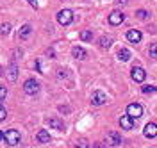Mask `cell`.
Segmentation results:
<instances>
[{"label":"cell","mask_w":157,"mask_h":148,"mask_svg":"<svg viewBox=\"0 0 157 148\" xmlns=\"http://www.w3.org/2000/svg\"><path fill=\"white\" fill-rule=\"evenodd\" d=\"M21 136H20L18 130H7V132H4V141L11 145V146H14V145H18Z\"/></svg>","instance_id":"obj_1"},{"label":"cell","mask_w":157,"mask_h":148,"mask_svg":"<svg viewBox=\"0 0 157 148\" xmlns=\"http://www.w3.org/2000/svg\"><path fill=\"white\" fill-rule=\"evenodd\" d=\"M57 21L61 25H70L73 21V13L70 9H61L57 13Z\"/></svg>","instance_id":"obj_2"},{"label":"cell","mask_w":157,"mask_h":148,"mask_svg":"<svg viewBox=\"0 0 157 148\" xmlns=\"http://www.w3.org/2000/svg\"><path fill=\"white\" fill-rule=\"evenodd\" d=\"M127 116H130V118H141L143 116V107H141V104H128L127 105Z\"/></svg>","instance_id":"obj_3"},{"label":"cell","mask_w":157,"mask_h":148,"mask_svg":"<svg viewBox=\"0 0 157 148\" xmlns=\"http://www.w3.org/2000/svg\"><path fill=\"white\" fill-rule=\"evenodd\" d=\"M23 91H25L27 95H36V93L39 91V82H36L34 79L25 80V84H23Z\"/></svg>","instance_id":"obj_4"},{"label":"cell","mask_w":157,"mask_h":148,"mask_svg":"<svg viewBox=\"0 0 157 148\" xmlns=\"http://www.w3.org/2000/svg\"><path fill=\"white\" fill-rule=\"evenodd\" d=\"M130 75H132V80H136V82H143V80L147 79V71L141 66H134Z\"/></svg>","instance_id":"obj_5"},{"label":"cell","mask_w":157,"mask_h":148,"mask_svg":"<svg viewBox=\"0 0 157 148\" xmlns=\"http://www.w3.org/2000/svg\"><path fill=\"white\" fill-rule=\"evenodd\" d=\"M91 102H93V105H104L107 102V95L104 91H95L91 97Z\"/></svg>","instance_id":"obj_6"},{"label":"cell","mask_w":157,"mask_h":148,"mask_svg":"<svg viewBox=\"0 0 157 148\" xmlns=\"http://www.w3.org/2000/svg\"><path fill=\"white\" fill-rule=\"evenodd\" d=\"M125 20V16H123V13H120V11H113L111 14H109V23L111 25H121Z\"/></svg>","instance_id":"obj_7"},{"label":"cell","mask_w":157,"mask_h":148,"mask_svg":"<svg viewBox=\"0 0 157 148\" xmlns=\"http://www.w3.org/2000/svg\"><path fill=\"white\" fill-rule=\"evenodd\" d=\"M107 143L113 145V146H118L121 143V136L118 132H114V130H111V132H107Z\"/></svg>","instance_id":"obj_8"},{"label":"cell","mask_w":157,"mask_h":148,"mask_svg":"<svg viewBox=\"0 0 157 148\" xmlns=\"http://www.w3.org/2000/svg\"><path fill=\"white\" fill-rule=\"evenodd\" d=\"M127 40L130 41V43H134V45H136V43L141 41V32H139L137 29H130L127 32Z\"/></svg>","instance_id":"obj_9"},{"label":"cell","mask_w":157,"mask_h":148,"mask_svg":"<svg viewBox=\"0 0 157 148\" xmlns=\"http://www.w3.org/2000/svg\"><path fill=\"white\" fill-rule=\"evenodd\" d=\"M143 134H145L147 138H155V136H157L155 123H147V127H145V130H143Z\"/></svg>","instance_id":"obj_10"},{"label":"cell","mask_w":157,"mask_h":148,"mask_svg":"<svg viewBox=\"0 0 157 148\" xmlns=\"http://www.w3.org/2000/svg\"><path fill=\"white\" fill-rule=\"evenodd\" d=\"M120 125H121V128H125V130H130V128L134 127V121H132V118L130 116H121L120 118Z\"/></svg>","instance_id":"obj_11"},{"label":"cell","mask_w":157,"mask_h":148,"mask_svg":"<svg viewBox=\"0 0 157 148\" xmlns=\"http://www.w3.org/2000/svg\"><path fill=\"white\" fill-rule=\"evenodd\" d=\"M71 55L75 57V59H86V50L82 48V47H73L71 48Z\"/></svg>","instance_id":"obj_12"},{"label":"cell","mask_w":157,"mask_h":148,"mask_svg":"<svg viewBox=\"0 0 157 148\" xmlns=\"http://www.w3.org/2000/svg\"><path fill=\"white\" fill-rule=\"evenodd\" d=\"M47 123H48L52 128H56V130H63V128H64L63 121H61V120H57V118H50V120H47Z\"/></svg>","instance_id":"obj_13"},{"label":"cell","mask_w":157,"mask_h":148,"mask_svg":"<svg viewBox=\"0 0 157 148\" xmlns=\"http://www.w3.org/2000/svg\"><path fill=\"white\" fill-rule=\"evenodd\" d=\"M38 141L39 143H50V134L45 130V128H41L38 132Z\"/></svg>","instance_id":"obj_14"},{"label":"cell","mask_w":157,"mask_h":148,"mask_svg":"<svg viewBox=\"0 0 157 148\" xmlns=\"http://www.w3.org/2000/svg\"><path fill=\"white\" fill-rule=\"evenodd\" d=\"M118 59L123 61V63L128 61V59H130V50H128V48H120V52H118Z\"/></svg>","instance_id":"obj_15"},{"label":"cell","mask_w":157,"mask_h":148,"mask_svg":"<svg viewBox=\"0 0 157 148\" xmlns=\"http://www.w3.org/2000/svg\"><path fill=\"white\" fill-rule=\"evenodd\" d=\"M30 32H32V27H30V25H23V27L20 29V40H25V38H29Z\"/></svg>","instance_id":"obj_16"},{"label":"cell","mask_w":157,"mask_h":148,"mask_svg":"<svg viewBox=\"0 0 157 148\" xmlns=\"http://www.w3.org/2000/svg\"><path fill=\"white\" fill-rule=\"evenodd\" d=\"M16 77H18V68H16V64L13 63V64H11V68H9V80H11V82H14Z\"/></svg>","instance_id":"obj_17"},{"label":"cell","mask_w":157,"mask_h":148,"mask_svg":"<svg viewBox=\"0 0 157 148\" xmlns=\"http://www.w3.org/2000/svg\"><path fill=\"white\" fill-rule=\"evenodd\" d=\"M111 43H113L111 38H105V36H104V38H100V47H102V48H109V47H111Z\"/></svg>","instance_id":"obj_18"},{"label":"cell","mask_w":157,"mask_h":148,"mask_svg":"<svg viewBox=\"0 0 157 148\" xmlns=\"http://www.w3.org/2000/svg\"><path fill=\"white\" fill-rule=\"evenodd\" d=\"M9 32H11V25L9 23H2V25H0V34H2V36H7Z\"/></svg>","instance_id":"obj_19"},{"label":"cell","mask_w":157,"mask_h":148,"mask_svg":"<svg viewBox=\"0 0 157 148\" xmlns=\"http://www.w3.org/2000/svg\"><path fill=\"white\" fill-rule=\"evenodd\" d=\"M91 38H93V32H91V30H82V32H80V40L82 41H89Z\"/></svg>","instance_id":"obj_20"},{"label":"cell","mask_w":157,"mask_h":148,"mask_svg":"<svg viewBox=\"0 0 157 148\" xmlns=\"http://www.w3.org/2000/svg\"><path fill=\"white\" fill-rule=\"evenodd\" d=\"M6 98H7V88L0 86V102H4Z\"/></svg>","instance_id":"obj_21"},{"label":"cell","mask_w":157,"mask_h":148,"mask_svg":"<svg viewBox=\"0 0 157 148\" xmlns=\"http://www.w3.org/2000/svg\"><path fill=\"white\" fill-rule=\"evenodd\" d=\"M75 148H89V145H88V141H86V139H80V141L75 143Z\"/></svg>","instance_id":"obj_22"},{"label":"cell","mask_w":157,"mask_h":148,"mask_svg":"<svg viewBox=\"0 0 157 148\" xmlns=\"http://www.w3.org/2000/svg\"><path fill=\"white\" fill-rule=\"evenodd\" d=\"M137 18H139V20H147V18H148V13L145 9H139V11H137Z\"/></svg>","instance_id":"obj_23"},{"label":"cell","mask_w":157,"mask_h":148,"mask_svg":"<svg viewBox=\"0 0 157 148\" xmlns=\"http://www.w3.org/2000/svg\"><path fill=\"white\" fill-rule=\"evenodd\" d=\"M150 57H152V59H155V57H157V45H155V43L150 47Z\"/></svg>","instance_id":"obj_24"},{"label":"cell","mask_w":157,"mask_h":148,"mask_svg":"<svg viewBox=\"0 0 157 148\" xmlns=\"http://www.w3.org/2000/svg\"><path fill=\"white\" fill-rule=\"evenodd\" d=\"M143 93H155V86H143Z\"/></svg>","instance_id":"obj_25"},{"label":"cell","mask_w":157,"mask_h":148,"mask_svg":"<svg viewBox=\"0 0 157 148\" xmlns=\"http://www.w3.org/2000/svg\"><path fill=\"white\" fill-rule=\"evenodd\" d=\"M6 116H7V111L4 109V105H0V121H4Z\"/></svg>","instance_id":"obj_26"},{"label":"cell","mask_w":157,"mask_h":148,"mask_svg":"<svg viewBox=\"0 0 157 148\" xmlns=\"http://www.w3.org/2000/svg\"><path fill=\"white\" fill-rule=\"evenodd\" d=\"M30 2V6H32V7H38V2H36V0H29Z\"/></svg>","instance_id":"obj_27"},{"label":"cell","mask_w":157,"mask_h":148,"mask_svg":"<svg viewBox=\"0 0 157 148\" xmlns=\"http://www.w3.org/2000/svg\"><path fill=\"white\" fill-rule=\"evenodd\" d=\"M95 148H105V146H104V143H97V145H95Z\"/></svg>","instance_id":"obj_28"},{"label":"cell","mask_w":157,"mask_h":148,"mask_svg":"<svg viewBox=\"0 0 157 148\" xmlns=\"http://www.w3.org/2000/svg\"><path fill=\"white\" fill-rule=\"evenodd\" d=\"M118 4L121 6V4H127V0H118Z\"/></svg>","instance_id":"obj_29"},{"label":"cell","mask_w":157,"mask_h":148,"mask_svg":"<svg viewBox=\"0 0 157 148\" xmlns=\"http://www.w3.org/2000/svg\"><path fill=\"white\" fill-rule=\"evenodd\" d=\"M2 139H4V132H2V130H0V141H2Z\"/></svg>","instance_id":"obj_30"},{"label":"cell","mask_w":157,"mask_h":148,"mask_svg":"<svg viewBox=\"0 0 157 148\" xmlns=\"http://www.w3.org/2000/svg\"><path fill=\"white\" fill-rule=\"evenodd\" d=\"M0 77H2V68H0Z\"/></svg>","instance_id":"obj_31"}]
</instances>
